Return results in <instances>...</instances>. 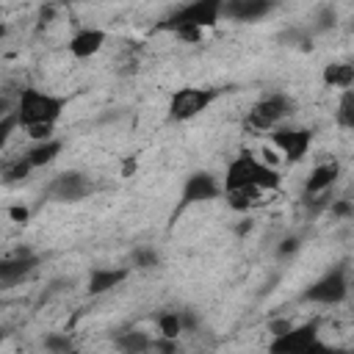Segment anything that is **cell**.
Returning a JSON list of instances; mask_svg holds the SVG:
<instances>
[{
  "label": "cell",
  "instance_id": "obj_30",
  "mask_svg": "<svg viewBox=\"0 0 354 354\" xmlns=\"http://www.w3.org/2000/svg\"><path fill=\"white\" fill-rule=\"evenodd\" d=\"M299 246H301V241H299L296 235H290V238H282V243H279L277 254H279V257H290V254H296V252H299Z\"/></svg>",
  "mask_w": 354,
  "mask_h": 354
},
{
  "label": "cell",
  "instance_id": "obj_31",
  "mask_svg": "<svg viewBox=\"0 0 354 354\" xmlns=\"http://www.w3.org/2000/svg\"><path fill=\"white\" fill-rule=\"evenodd\" d=\"M174 36H177V39H183V41H191V44H196V41H202L205 30H202V28H183V30H177Z\"/></svg>",
  "mask_w": 354,
  "mask_h": 354
},
{
  "label": "cell",
  "instance_id": "obj_13",
  "mask_svg": "<svg viewBox=\"0 0 354 354\" xmlns=\"http://www.w3.org/2000/svg\"><path fill=\"white\" fill-rule=\"evenodd\" d=\"M337 177H340V163H337V160L318 163V166L310 169L307 180H304V194H307L310 199H315V196L326 194V191L337 183Z\"/></svg>",
  "mask_w": 354,
  "mask_h": 354
},
{
  "label": "cell",
  "instance_id": "obj_4",
  "mask_svg": "<svg viewBox=\"0 0 354 354\" xmlns=\"http://www.w3.org/2000/svg\"><path fill=\"white\" fill-rule=\"evenodd\" d=\"M218 88H207V86H183L169 97V119L171 122H188L199 113H205L216 100H218Z\"/></svg>",
  "mask_w": 354,
  "mask_h": 354
},
{
  "label": "cell",
  "instance_id": "obj_20",
  "mask_svg": "<svg viewBox=\"0 0 354 354\" xmlns=\"http://www.w3.org/2000/svg\"><path fill=\"white\" fill-rule=\"evenodd\" d=\"M260 194H263V191H257V188H243V191H230V194H224V196H227L230 210H235V213H246L249 207L257 205Z\"/></svg>",
  "mask_w": 354,
  "mask_h": 354
},
{
  "label": "cell",
  "instance_id": "obj_17",
  "mask_svg": "<svg viewBox=\"0 0 354 354\" xmlns=\"http://www.w3.org/2000/svg\"><path fill=\"white\" fill-rule=\"evenodd\" d=\"M113 346L119 354H147L152 348V337L144 329H124L113 337Z\"/></svg>",
  "mask_w": 354,
  "mask_h": 354
},
{
  "label": "cell",
  "instance_id": "obj_8",
  "mask_svg": "<svg viewBox=\"0 0 354 354\" xmlns=\"http://www.w3.org/2000/svg\"><path fill=\"white\" fill-rule=\"evenodd\" d=\"M321 340V332H318V321H307V324H293L288 332L271 337L268 343V354H307V348Z\"/></svg>",
  "mask_w": 354,
  "mask_h": 354
},
{
  "label": "cell",
  "instance_id": "obj_12",
  "mask_svg": "<svg viewBox=\"0 0 354 354\" xmlns=\"http://www.w3.org/2000/svg\"><path fill=\"white\" fill-rule=\"evenodd\" d=\"M130 268H116V266H97L88 271V279H86V290L88 296H102L113 288H119L124 279H127Z\"/></svg>",
  "mask_w": 354,
  "mask_h": 354
},
{
  "label": "cell",
  "instance_id": "obj_21",
  "mask_svg": "<svg viewBox=\"0 0 354 354\" xmlns=\"http://www.w3.org/2000/svg\"><path fill=\"white\" fill-rule=\"evenodd\" d=\"M158 332L160 337H169V340H177L185 329H183V318H180V310H166L158 315Z\"/></svg>",
  "mask_w": 354,
  "mask_h": 354
},
{
  "label": "cell",
  "instance_id": "obj_33",
  "mask_svg": "<svg viewBox=\"0 0 354 354\" xmlns=\"http://www.w3.org/2000/svg\"><path fill=\"white\" fill-rule=\"evenodd\" d=\"M307 354H346L343 348H335V346H326L324 340H315L310 348H307Z\"/></svg>",
  "mask_w": 354,
  "mask_h": 354
},
{
  "label": "cell",
  "instance_id": "obj_27",
  "mask_svg": "<svg viewBox=\"0 0 354 354\" xmlns=\"http://www.w3.org/2000/svg\"><path fill=\"white\" fill-rule=\"evenodd\" d=\"M329 213H332L335 218H348V216H354V205H351L348 199H337V202L329 205Z\"/></svg>",
  "mask_w": 354,
  "mask_h": 354
},
{
  "label": "cell",
  "instance_id": "obj_23",
  "mask_svg": "<svg viewBox=\"0 0 354 354\" xmlns=\"http://www.w3.org/2000/svg\"><path fill=\"white\" fill-rule=\"evenodd\" d=\"M130 263H133L136 271H152V268L160 266V254L155 249H149V246H138V249H133Z\"/></svg>",
  "mask_w": 354,
  "mask_h": 354
},
{
  "label": "cell",
  "instance_id": "obj_3",
  "mask_svg": "<svg viewBox=\"0 0 354 354\" xmlns=\"http://www.w3.org/2000/svg\"><path fill=\"white\" fill-rule=\"evenodd\" d=\"M221 8H224V0H194V3H185L180 6L177 11H171L163 22H160V30H183V28H213L221 17Z\"/></svg>",
  "mask_w": 354,
  "mask_h": 354
},
{
  "label": "cell",
  "instance_id": "obj_14",
  "mask_svg": "<svg viewBox=\"0 0 354 354\" xmlns=\"http://www.w3.org/2000/svg\"><path fill=\"white\" fill-rule=\"evenodd\" d=\"M271 8H274V3H268V0H224L221 17L235 19V22H254L266 14H271Z\"/></svg>",
  "mask_w": 354,
  "mask_h": 354
},
{
  "label": "cell",
  "instance_id": "obj_22",
  "mask_svg": "<svg viewBox=\"0 0 354 354\" xmlns=\"http://www.w3.org/2000/svg\"><path fill=\"white\" fill-rule=\"evenodd\" d=\"M30 171H33V166H30V163H28V158L22 155V158H17V160H11V163H6V166H3V183H6V185L22 183Z\"/></svg>",
  "mask_w": 354,
  "mask_h": 354
},
{
  "label": "cell",
  "instance_id": "obj_28",
  "mask_svg": "<svg viewBox=\"0 0 354 354\" xmlns=\"http://www.w3.org/2000/svg\"><path fill=\"white\" fill-rule=\"evenodd\" d=\"M53 130H55V124H36V127H28V136L39 144V141H50Z\"/></svg>",
  "mask_w": 354,
  "mask_h": 354
},
{
  "label": "cell",
  "instance_id": "obj_19",
  "mask_svg": "<svg viewBox=\"0 0 354 354\" xmlns=\"http://www.w3.org/2000/svg\"><path fill=\"white\" fill-rule=\"evenodd\" d=\"M335 122L343 130H354V88L340 91V100L335 108Z\"/></svg>",
  "mask_w": 354,
  "mask_h": 354
},
{
  "label": "cell",
  "instance_id": "obj_39",
  "mask_svg": "<svg viewBox=\"0 0 354 354\" xmlns=\"http://www.w3.org/2000/svg\"><path fill=\"white\" fill-rule=\"evenodd\" d=\"M348 354H354V348H351V351H348Z\"/></svg>",
  "mask_w": 354,
  "mask_h": 354
},
{
  "label": "cell",
  "instance_id": "obj_36",
  "mask_svg": "<svg viewBox=\"0 0 354 354\" xmlns=\"http://www.w3.org/2000/svg\"><path fill=\"white\" fill-rule=\"evenodd\" d=\"M252 232V218H243L241 224H235V235H249Z\"/></svg>",
  "mask_w": 354,
  "mask_h": 354
},
{
  "label": "cell",
  "instance_id": "obj_29",
  "mask_svg": "<svg viewBox=\"0 0 354 354\" xmlns=\"http://www.w3.org/2000/svg\"><path fill=\"white\" fill-rule=\"evenodd\" d=\"M152 354H177V340H169V337H158L152 340Z\"/></svg>",
  "mask_w": 354,
  "mask_h": 354
},
{
  "label": "cell",
  "instance_id": "obj_2",
  "mask_svg": "<svg viewBox=\"0 0 354 354\" xmlns=\"http://www.w3.org/2000/svg\"><path fill=\"white\" fill-rule=\"evenodd\" d=\"M66 105H69L66 97H58V94L41 91V88H22L14 111L19 116V127L28 130L36 124H55L64 116Z\"/></svg>",
  "mask_w": 354,
  "mask_h": 354
},
{
  "label": "cell",
  "instance_id": "obj_1",
  "mask_svg": "<svg viewBox=\"0 0 354 354\" xmlns=\"http://www.w3.org/2000/svg\"><path fill=\"white\" fill-rule=\"evenodd\" d=\"M282 185V177L277 171V166L263 163L257 155H252L249 149H241L224 169V180L221 188L224 194L230 191H243V188H257V191H277Z\"/></svg>",
  "mask_w": 354,
  "mask_h": 354
},
{
  "label": "cell",
  "instance_id": "obj_5",
  "mask_svg": "<svg viewBox=\"0 0 354 354\" xmlns=\"http://www.w3.org/2000/svg\"><path fill=\"white\" fill-rule=\"evenodd\" d=\"M293 108H296V102L288 94H268L252 105V111L246 116V127L254 133H274L293 113Z\"/></svg>",
  "mask_w": 354,
  "mask_h": 354
},
{
  "label": "cell",
  "instance_id": "obj_35",
  "mask_svg": "<svg viewBox=\"0 0 354 354\" xmlns=\"http://www.w3.org/2000/svg\"><path fill=\"white\" fill-rule=\"evenodd\" d=\"M290 326H293L290 321H274V324H271V335L277 337V335H282V332H288Z\"/></svg>",
  "mask_w": 354,
  "mask_h": 354
},
{
  "label": "cell",
  "instance_id": "obj_25",
  "mask_svg": "<svg viewBox=\"0 0 354 354\" xmlns=\"http://www.w3.org/2000/svg\"><path fill=\"white\" fill-rule=\"evenodd\" d=\"M335 25H337V14H335L332 6H326V8L318 11V17H315V28H313V30H329V28H335Z\"/></svg>",
  "mask_w": 354,
  "mask_h": 354
},
{
  "label": "cell",
  "instance_id": "obj_7",
  "mask_svg": "<svg viewBox=\"0 0 354 354\" xmlns=\"http://www.w3.org/2000/svg\"><path fill=\"white\" fill-rule=\"evenodd\" d=\"M348 296V279H346V268L337 266L332 271H326L324 277H318L304 293L301 301H313V304H340Z\"/></svg>",
  "mask_w": 354,
  "mask_h": 354
},
{
  "label": "cell",
  "instance_id": "obj_10",
  "mask_svg": "<svg viewBox=\"0 0 354 354\" xmlns=\"http://www.w3.org/2000/svg\"><path fill=\"white\" fill-rule=\"evenodd\" d=\"M91 194V183L80 171H61L47 185V196L53 202H80Z\"/></svg>",
  "mask_w": 354,
  "mask_h": 354
},
{
  "label": "cell",
  "instance_id": "obj_37",
  "mask_svg": "<svg viewBox=\"0 0 354 354\" xmlns=\"http://www.w3.org/2000/svg\"><path fill=\"white\" fill-rule=\"evenodd\" d=\"M130 171H136V158H127V160H124V171H122V174L130 177Z\"/></svg>",
  "mask_w": 354,
  "mask_h": 354
},
{
  "label": "cell",
  "instance_id": "obj_26",
  "mask_svg": "<svg viewBox=\"0 0 354 354\" xmlns=\"http://www.w3.org/2000/svg\"><path fill=\"white\" fill-rule=\"evenodd\" d=\"M14 127H19V116H17V111L3 113V116H0V144L8 141V136H11Z\"/></svg>",
  "mask_w": 354,
  "mask_h": 354
},
{
  "label": "cell",
  "instance_id": "obj_15",
  "mask_svg": "<svg viewBox=\"0 0 354 354\" xmlns=\"http://www.w3.org/2000/svg\"><path fill=\"white\" fill-rule=\"evenodd\" d=\"M105 30H100V28H83V30H77L72 39H69V53L75 55V58H91V55H97L100 50H102V44H105Z\"/></svg>",
  "mask_w": 354,
  "mask_h": 354
},
{
  "label": "cell",
  "instance_id": "obj_38",
  "mask_svg": "<svg viewBox=\"0 0 354 354\" xmlns=\"http://www.w3.org/2000/svg\"><path fill=\"white\" fill-rule=\"evenodd\" d=\"M69 354H83V351H77V348H75V351H69Z\"/></svg>",
  "mask_w": 354,
  "mask_h": 354
},
{
  "label": "cell",
  "instance_id": "obj_9",
  "mask_svg": "<svg viewBox=\"0 0 354 354\" xmlns=\"http://www.w3.org/2000/svg\"><path fill=\"white\" fill-rule=\"evenodd\" d=\"M271 144L285 155L288 163H299L307 155L310 144H313V133L307 127H285V124H279L271 133Z\"/></svg>",
  "mask_w": 354,
  "mask_h": 354
},
{
  "label": "cell",
  "instance_id": "obj_16",
  "mask_svg": "<svg viewBox=\"0 0 354 354\" xmlns=\"http://www.w3.org/2000/svg\"><path fill=\"white\" fill-rule=\"evenodd\" d=\"M321 80L329 88H340V91L354 88V64H348V61H329L324 66V72H321Z\"/></svg>",
  "mask_w": 354,
  "mask_h": 354
},
{
  "label": "cell",
  "instance_id": "obj_18",
  "mask_svg": "<svg viewBox=\"0 0 354 354\" xmlns=\"http://www.w3.org/2000/svg\"><path fill=\"white\" fill-rule=\"evenodd\" d=\"M61 149H64V144H61L58 138H50V141H39V144H33V147L25 152V158H28V163H30L33 169H41V166L53 163V160L61 155Z\"/></svg>",
  "mask_w": 354,
  "mask_h": 354
},
{
  "label": "cell",
  "instance_id": "obj_24",
  "mask_svg": "<svg viewBox=\"0 0 354 354\" xmlns=\"http://www.w3.org/2000/svg\"><path fill=\"white\" fill-rule=\"evenodd\" d=\"M41 346H44L47 354H69V351H75L72 337L66 332H50V335H44Z\"/></svg>",
  "mask_w": 354,
  "mask_h": 354
},
{
  "label": "cell",
  "instance_id": "obj_32",
  "mask_svg": "<svg viewBox=\"0 0 354 354\" xmlns=\"http://www.w3.org/2000/svg\"><path fill=\"white\" fill-rule=\"evenodd\" d=\"M8 216H11V221H17V224H28L30 210H28L25 205H11V207H8Z\"/></svg>",
  "mask_w": 354,
  "mask_h": 354
},
{
  "label": "cell",
  "instance_id": "obj_6",
  "mask_svg": "<svg viewBox=\"0 0 354 354\" xmlns=\"http://www.w3.org/2000/svg\"><path fill=\"white\" fill-rule=\"evenodd\" d=\"M221 194H224V188L218 185V180H216L210 171H205V169L191 171V174L185 177V183H183V191H180V202H177L174 218H177L185 207L210 202V199H216V196H221Z\"/></svg>",
  "mask_w": 354,
  "mask_h": 354
},
{
  "label": "cell",
  "instance_id": "obj_34",
  "mask_svg": "<svg viewBox=\"0 0 354 354\" xmlns=\"http://www.w3.org/2000/svg\"><path fill=\"white\" fill-rule=\"evenodd\" d=\"M180 318H183V329L185 332H194L196 329V315L191 310H180Z\"/></svg>",
  "mask_w": 354,
  "mask_h": 354
},
{
  "label": "cell",
  "instance_id": "obj_11",
  "mask_svg": "<svg viewBox=\"0 0 354 354\" xmlns=\"http://www.w3.org/2000/svg\"><path fill=\"white\" fill-rule=\"evenodd\" d=\"M36 266H39V257L30 249H17V252L6 254L0 260V285L3 288H11V285L22 282Z\"/></svg>",
  "mask_w": 354,
  "mask_h": 354
}]
</instances>
